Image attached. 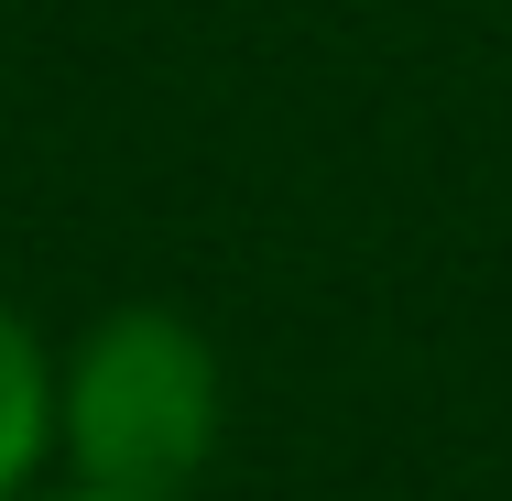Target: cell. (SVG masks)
Listing matches in <instances>:
<instances>
[{
  "mask_svg": "<svg viewBox=\"0 0 512 501\" xmlns=\"http://www.w3.org/2000/svg\"><path fill=\"white\" fill-rule=\"evenodd\" d=\"M229 436V371L197 316L131 295L55 349V458L77 491L186 501Z\"/></svg>",
  "mask_w": 512,
  "mask_h": 501,
  "instance_id": "6da1fadb",
  "label": "cell"
},
{
  "mask_svg": "<svg viewBox=\"0 0 512 501\" xmlns=\"http://www.w3.org/2000/svg\"><path fill=\"white\" fill-rule=\"evenodd\" d=\"M44 458H55V349L0 295V501H33Z\"/></svg>",
  "mask_w": 512,
  "mask_h": 501,
  "instance_id": "7a4b0ae2",
  "label": "cell"
},
{
  "mask_svg": "<svg viewBox=\"0 0 512 501\" xmlns=\"http://www.w3.org/2000/svg\"><path fill=\"white\" fill-rule=\"evenodd\" d=\"M33 501H120V491H77V480H66V491H33Z\"/></svg>",
  "mask_w": 512,
  "mask_h": 501,
  "instance_id": "3957f363",
  "label": "cell"
}]
</instances>
